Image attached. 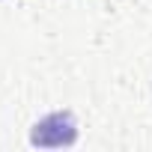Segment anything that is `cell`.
<instances>
[{"instance_id":"obj_1","label":"cell","mask_w":152,"mask_h":152,"mask_svg":"<svg viewBox=\"0 0 152 152\" xmlns=\"http://www.w3.org/2000/svg\"><path fill=\"white\" fill-rule=\"evenodd\" d=\"M75 140H78V122L69 110H54L42 116L30 131V143L39 149H63L75 146Z\"/></svg>"}]
</instances>
